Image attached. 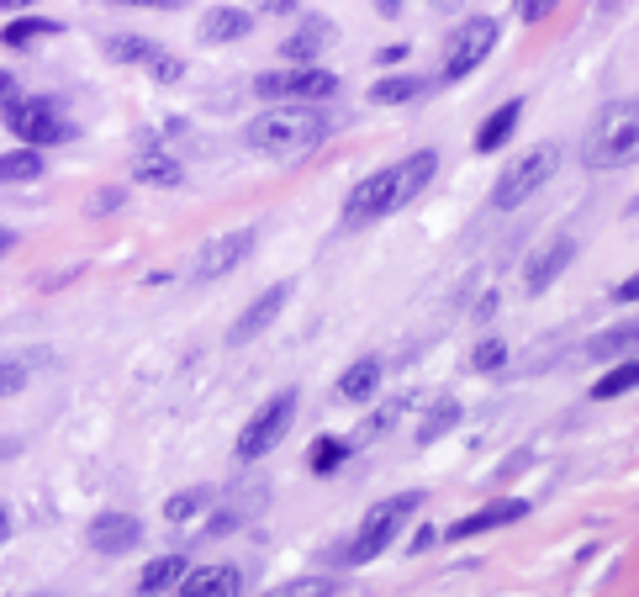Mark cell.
<instances>
[{"mask_svg":"<svg viewBox=\"0 0 639 597\" xmlns=\"http://www.w3.org/2000/svg\"><path fill=\"white\" fill-rule=\"evenodd\" d=\"M613 302H639V275H629V281L613 286Z\"/></svg>","mask_w":639,"mask_h":597,"instance_id":"obj_38","label":"cell"},{"mask_svg":"<svg viewBox=\"0 0 639 597\" xmlns=\"http://www.w3.org/2000/svg\"><path fill=\"white\" fill-rule=\"evenodd\" d=\"M328 138V117L317 106H270L254 122H243V148L270 159H296Z\"/></svg>","mask_w":639,"mask_h":597,"instance_id":"obj_2","label":"cell"},{"mask_svg":"<svg viewBox=\"0 0 639 597\" xmlns=\"http://www.w3.org/2000/svg\"><path fill=\"white\" fill-rule=\"evenodd\" d=\"M471 365H476V370H502V365H507V344H502V339H481L476 354H471Z\"/></svg>","mask_w":639,"mask_h":597,"instance_id":"obj_34","label":"cell"},{"mask_svg":"<svg viewBox=\"0 0 639 597\" xmlns=\"http://www.w3.org/2000/svg\"><path fill=\"white\" fill-rule=\"evenodd\" d=\"M27 6H37V0H0V11H27Z\"/></svg>","mask_w":639,"mask_h":597,"instance_id":"obj_43","label":"cell"},{"mask_svg":"<svg viewBox=\"0 0 639 597\" xmlns=\"http://www.w3.org/2000/svg\"><path fill=\"white\" fill-rule=\"evenodd\" d=\"M423 508V492H397V497H381L375 508L360 518V529H354V539H349V550H344V561L349 566H365V561H375L381 550H391L397 545V534L407 529V518Z\"/></svg>","mask_w":639,"mask_h":597,"instance_id":"obj_4","label":"cell"},{"mask_svg":"<svg viewBox=\"0 0 639 597\" xmlns=\"http://www.w3.org/2000/svg\"><path fill=\"white\" fill-rule=\"evenodd\" d=\"M259 11H270V16H291L296 6H302V0H254Z\"/></svg>","mask_w":639,"mask_h":597,"instance_id":"obj_39","label":"cell"},{"mask_svg":"<svg viewBox=\"0 0 639 597\" xmlns=\"http://www.w3.org/2000/svg\"><path fill=\"white\" fill-rule=\"evenodd\" d=\"M555 170H560V148H555V143L529 148V154L513 159V164L497 175V185H492V212H518L523 201L539 191V185H550Z\"/></svg>","mask_w":639,"mask_h":597,"instance_id":"obj_6","label":"cell"},{"mask_svg":"<svg viewBox=\"0 0 639 597\" xmlns=\"http://www.w3.org/2000/svg\"><path fill=\"white\" fill-rule=\"evenodd\" d=\"M639 349V323H624V328H608L581 349V360H618V354H634Z\"/></svg>","mask_w":639,"mask_h":597,"instance_id":"obj_21","label":"cell"},{"mask_svg":"<svg viewBox=\"0 0 639 597\" xmlns=\"http://www.w3.org/2000/svg\"><path fill=\"white\" fill-rule=\"evenodd\" d=\"M11 249H16V233H11V228H0V259H6Z\"/></svg>","mask_w":639,"mask_h":597,"instance_id":"obj_41","label":"cell"},{"mask_svg":"<svg viewBox=\"0 0 639 597\" xmlns=\"http://www.w3.org/2000/svg\"><path fill=\"white\" fill-rule=\"evenodd\" d=\"M180 597H243L238 566H196L180 576Z\"/></svg>","mask_w":639,"mask_h":597,"instance_id":"obj_16","label":"cell"},{"mask_svg":"<svg viewBox=\"0 0 639 597\" xmlns=\"http://www.w3.org/2000/svg\"><path fill=\"white\" fill-rule=\"evenodd\" d=\"M434 170H439V154L434 148H418V154H407L402 164H386V170L365 175L344 196V228H360V222H381L391 212H402L407 201H418L428 191Z\"/></svg>","mask_w":639,"mask_h":597,"instance_id":"obj_1","label":"cell"},{"mask_svg":"<svg viewBox=\"0 0 639 597\" xmlns=\"http://www.w3.org/2000/svg\"><path fill=\"white\" fill-rule=\"evenodd\" d=\"M518 518H529V502H523V497H502V502H486V508L455 518V524L444 529V539H476V534H492V529L518 524Z\"/></svg>","mask_w":639,"mask_h":597,"instance_id":"obj_13","label":"cell"},{"mask_svg":"<svg viewBox=\"0 0 639 597\" xmlns=\"http://www.w3.org/2000/svg\"><path fill=\"white\" fill-rule=\"evenodd\" d=\"M254 96L270 106H317L338 96V74L317 69V64H296V69H270L254 80Z\"/></svg>","mask_w":639,"mask_h":597,"instance_id":"obj_5","label":"cell"},{"mask_svg":"<svg viewBox=\"0 0 639 597\" xmlns=\"http://www.w3.org/2000/svg\"><path fill=\"white\" fill-rule=\"evenodd\" d=\"M6 96H16V80H11L6 69H0V101H6Z\"/></svg>","mask_w":639,"mask_h":597,"instance_id":"obj_42","label":"cell"},{"mask_svg":"<svg viewBox=\"0 0 639 597\" xmlns=\"http://www.w3.org/2000/svg\"><path fill=\"white\" fill-rule=\"evenodd\" d=\"M259 244V228H233V233H217L212 244H201V254L191 259V281L206 286V281H222L228 270H238L243 259L254 254Z\"/></svg>","mask_w":639,"mask_h":597,"instance_id":"obj_10","label":"cell"},{"mask_svg":"<svg viewBox=\"0 0 639 597\" xmlns=\"http://www.w3.org/2000/svg\"><path fill=\"white\" fill-rule=\"evenodd\" d=\"M639 159V101H613L597 111L581 143V164L587 170H624Z\"/></svg>","mask_w":639,"mask_h":597,"instance_id":"obj_3","label":"cell"},{"mask_svg":"<svg viewBox=\"0 0 639 597\" xmlns=\"http://www.w3.org/2000/svg\"><path fill=\"white\" fill-rule=\"evenodd\" d=\"M27 381H32L27 360H0V402H6V397H22Z\"/></svg>","mask_w":639,"mask_h":597,"instance_id":"obj_31","label":"cell"},{"mask_svg":"<svg viewBox=\"0 0 639 597\" xmlns=\"http://www.w3.org/2000/svg\"><path fill=\"white\" fill-rule=\"evenodd\" d=\"M206 497H212V492H206V487H191V492H175V497H169L164 502V518H169V524H191V518L206 508Z\"/></svg>","mask_w":639,"mask_h":597,"instance_id":"obj_29","label":"cell"},{"mask_svg":"<svg viewBox=\"0 0 639 597\" xmlns=\"http://www.w3.org/2000/svg\"><path fill=\"white\" fill-rule=\"evenodd\" d=\"M560 11V0H513V16L523 27H539V22H550V16Z\"/></svg>","mask_w":639,"mask_h":597,"instance_id":"obj_33","label":"cell"},{"mask_svg":"<svg viewBox=\"0 0 639 597\" xmlns=\"http://www.w3.org/2000/svg\"><path fill=\"white\" fill-rule=\"evenodd\" d=\"M133 180L175 191V185H185V170H180V159H169V154H143V159H138V170H133Z\"/></svg>","mask_w":639,"mask_h":597,"instance_id":"obj_24","label":"cell"},{"mask_svg":"<svg viewBox=\"0 0 639 597\" xmlns=\"http://www.w3.org/2000/svg\"><path fill=\"white\" fill-rule=\"evenodd\" d=\"M6 122L11 133L22 138L27 148H48V143H69L80 127L69 117H59V106L43 101V96H6Z\"/></svg>","mask_w":639,"mask_h":597,"instance_id":"obj_8","label":"cell"},{"mask_svg":"<svg viewBox=\"0 0 639 597\" xmlns=\"http://www.w3.org/2000/svg\"><path fill=\"white\" fill-rule=\"evenodd\" d=\"M291 423H296V391H275V397L259 407V413L243 423V434L233 444V455L238 465H254V460H265L280 439L291 434Z\"/></svg>","mask_w":639,"mask_h":597,"instance_id":"obj_7","label":"cell"},{"mask_svg":"<svg viewBox=\"0 0 639 597\" xmlns=\"http://www.w3.org/2000/svg\"><path fill=\"white\" fill-rule=\"evenodd\" d=\"M37 175H43V154L37 148H16V154H0V180L6 185H32Z\"/></svg>","mask_w":639,"mask_h":597,"instance_id":"obj_25","label":"cell"},{"mask_svg":"<svg viewBox=\"0 0 639 597\" xmlns=\"http://www.w3.org/2000/svg\"><path fill=\"white\" fill-rule=\"evenodd\" d=\"M64 27L48 22V16H16V22H6V32H0V43L6 48H32L37 37H59Z\"/></svg>","mask_w":639,"mask_h":597,"instance_id":"obj_23","label":"cell"},{"mask_svg":"<svg viewBox=\"0 0 639 597\" xmlns=\"http://www.w3.org/2000/svg\"><path fill=\"white\" fill-rule=\"evenodd\" d=\"M111 207H122V191H101L96 201H90V212H96V217H106Z\"/></svg>","mask_w":639,"mask_h":597,"instance_id":"obj_37","label":"cell"},{"mask_svg":"<svg viewBox=\"0 0 639 597\" xmlns=\"http://www.w3.org/2000/svg\"><path fill=\"white\" fill-rule=\"evenodd\" d=\"M270 597H333V582H323V576H302V582H286Z\"/></svg>","mask_w":639,"mask_h":597,"instance_id":"obj_35","label":"cell"},{"mask_svg":"<svg viewBox=\"0 0 639 597\" xmlns=\"http://www.w3.org/2000/svg\"><path fill=\"white\" fill-rule=\"evenodd\" d=\"M154 43L148 37H138V32H117V37H106V59H117V64H148L154 59Z\"/></svg>","mask_w":639,"mask_h":597,"instance_id":"obj_26","label":"cell"},{"mask_svg":"<svg viewBox=\"0 0 639 597\" xmlns=\"http://www.w3.org/2000/svg\"><path fill=\"white\" fill-rule=\"evenodd\" d=\"M402 6H407V0H375V11H381V16H402Z\"/></svg>","mask_w":639,"mask_h":597,"instance_id":"obj_40","label":"cell"},{"mask_svg":"<svg viewBox=\"0 0 639 597\" xmlns=\"http://www.w3.org/2000/svg\"><path fill=\"white\" fill-rule=\"evenodd\" d=\"M286 302H291V281H275L270 291H259L249 307H243L238 317H233V328H228V339L233 344H254L265 328H275V317L286 312Z\"/></svg>","mask_w":639,"mask_h":597,"instance_id":"obj_11","label":"cell"},{"mask_svg":"<svg viewBox=\"0 0 639 597\" xmlns=\"http://www.w3.org/2000/svg\"><path fill=\"white\" fill-rule=\"evenodd\" d=\"M249 27H254L249 11H238V6H212V11L201 16V43H212V48L243 43V37H249Z\"/></svg>","mask_w":639,"mask_h":597,"instance_id":"obj_17","label":"cell"},{"mask_svg":"<svg viewBox=\"0 0 639 597\" xmlns=\"http://www.w3.org/2000/svg\"><path fill=\"white\" fill-rule=\"evenodd\" d=\"M455 423H460V402H455V397H444V402L434 407V413H428V423L418 428V444H434V439H439V434H449Z\"/></svg>","mask_w":639,"mask_h":597,"instance_id":"obj_30","label":"cell"},{"mask_svg":"<svg viewBox=\"0 0 639 597\" xmlns=\"http://www.w3.org/2000/svg\"><path fill=\"white\" fill-rule=\"evenodd\" d=\"M32 597H59V592H32Z\"/></svg>","mask_w":639,"mask_h":597,"instance_id":"obj_45","label":"cell"},{"mask_svg":"<svg viewBox=\"0 0 639 597\" xmlns=\"http://www.w3.org/2000/svg\"><path fill=\"white\" fill-rule=\"evenodd\" d=\"M492 48H497V22H492V16H471V22H460L455 32H449V43H444V64H439L444 85H455L471 69H481Z\"/></svg>","mask_w":639,"mask_h":597,"instance_id":"obj_9","label":"cell"},{"mask_svg":"<svg viewBox=\"0 0 639 597\" xmlns=\"http://www.w3.org/2000/svg\"><path fill=\"white\" fill-rule=\"evenodd\" d=\"M11 529V518H6V502H0V534H6Z\"/></svg>","mask_w":639,"mask_h":597,"instance_id":"obj_44","label":"cell"},{"mask_svg":"<svg viewBox=\"0 0 639 597\" xmlns=\"http://www.w3.org/2000/svg\"><path fill=\"white\" fill-rule=\"evenodd\" d=\"M191 571V561H185V555H154V561H148L143 571H138V592L143 597H159V592H169V587H180V576Z\"/></svg>","mask_w":639,"mask_h":597,"instance_id":"obj_18","label":"cell"},{"mask_svg":"<svg viewBox=\"0 0 639 597\" xmlns=\"http://www.w3.org/2000/svg\"><path fill=\"white\" fill-rule=\"evenodd\" d=\"M143 69H148V80H154V85H180L185 80V64L175 59V53H154Z\"/></svg>","mask_w":639,"mask_h":597,"instance_id":"obj_32","label":"cell"},{"mask_svg":"<svg viewBox=\"0 0 639 597\" xmlns=\"http://www.w3.org/2000/svg\"><path fill=\"white\" fill-rule=\"evenodd\" d=\"M0 455H6V444H0Z\"/></svg>","mask_w":639,"mask_h":597,"instance_id":"obj_46","label":"cell"},{"mask_svg":"<svg viewBox=\"0 0 639 597\" xmlns=\"http://www.w3.org/2000/svg\"><path fill=\"white\" fill-rule=\"evenodd\" d=\"M344 460H349V444H344V439H333V434H323V439H317L312 450H307V465H312L317 476H333Z\"/></svg>","mask_w":639,"mask_h":597,"instance_id":"obj_27","label":"cell"},{"mask_svg":"<svg viewBox=\"0 0 639 597\" xmlns=\"http://www.w3.org/2000/svg\"><path fill=\"white\" fill-rule=\"evenodd\" d=\"M106 6H148V11H180L185 0H106Z\"/></svg>","mask_w":639,"mask_h":597,"instance_id":"obj_36","label":"cell"},{"mask_svg":"<svg viewBox=\"0 0 639 597\" xmlns=\"http://www.w3.org/2000/svg\"><path fill=\"white\" fill-rule=\"evenodd\" d=\"M375 391H381V360H375V354L354 360L344 376H338V397L344 402H365V397H375Z\"/></svg>","mask_w":639,"mask_h":597,"instance_id":"obj_20","label":"cell"},{"mask_svg":"<svg viewBox=\"0 0 639 597\" xmlns=\"http://www.w3.org/2000/svg\"><path fill=\"white\" fill-rule=\"evenodd\" d=\"M576 259V238L571 233H555L550 244H539L534 254H529V265H523V291L529 296H544L555 281H560V270H566Z\"/></svg>","mask_w":639,"mask_h":597,"instance_id":"obj_12","label":"cell"},{"mask_svg":"<svg viewBox=\"0 0 639 597\" xmlns=\"http://www.w3.org/2000/svg\"><path fill=\"white\" fill-rule=\"evenodd\" d=\"M423 90H428V85L412 80V74H386V80L370 85V101H375V106H407V101H418Z\"/></svg>","mask_w":639,"mask_h":597,"instance_id":"obj_22","label":"cell"},{"mask_svg":"<svg viewBox=\"0 0 639 597\" xmlns=\"http://www.w3.org/2000/svg\"><path fill=\"white\" fill-rule=\"evenodd\" d=\"M634 386H639V354H634L629 365H613L608 376L592 386V397H597V402H608V397H624V391H634Z\"/></svg>","mask_w":639,"mask_h":597,"instance_id":"obj_28","label":"cell"},{"mask_svg":"<svg viewBox=\"0 0 639 597\" xmlns=\"http://www.w3.org/2000/svg\"><path fill=\"white\" fill-rule=\"evenodd\" d=\"M138 539H143V524L133 513H101L85 529V545L96 555H127V550H138Z\"/></svg>","mask_w":639,"mask_h":597,"instance_id":"obj_14","label":"cell"},{"mask_svg":"<svg viewBox=\"0 0 639 597\" xmlns=\"http://www.w3.org/2000/svg\"><path fill=\"white\" fill-rule=\"evenodd\" d=\"M518 117H523V101H502L492 117L481 122V133H476V154H497V148L518 133Z\"/></svg>","mask_w":639,"mask_h":597,"instance_id":"obj_19","label":"cell"},{"mask_svg":"<svg viewBox=\"0 0 639 597\" xmlns=\"http://www.w3.org/2000/svg\"><path fill=\"white\" fill-rule=\"evenodd\" d=\"M338 43V27H333V16H307L302 27H296L286 43H280V53H286L291 64H317V53H328Z\"/></svg>","mask_w":639,"mask_h":597,"instance_id":"obj_15","label":"cell"}]
</instances>
